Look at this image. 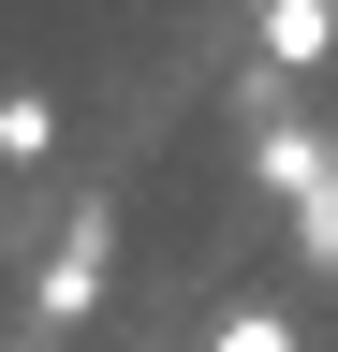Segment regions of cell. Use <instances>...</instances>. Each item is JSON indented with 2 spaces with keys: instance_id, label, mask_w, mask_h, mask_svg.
Returning a JSON list of instances; mask_svg holds the SVG:
<instances>
[{
  "instance_id": "6da1fadb",
  "label": "cell",
  "mask_w": 338,
  "mask_h": 352,
  "mask_svg": "<svg viewBox=\"0 0 338 352\" xmlns=\"http://www.w3.org/2000/svg\"><path fill=\"white\" fill-rule=\"evenodd\" d=\"M103 279H118V206H74V220H59V250H45V294H30V308H45V323H89Z\"/></svg>"
},
{
  "instance_id": "7a4b0ae2",
  "label": "cell",
  "mask_w": 338,
  "mask_h": 352,
  "mask_svg": "<svg viewBox=\"0 0 338 352\" xmlns=\"http://www.w3.org/2000/svg\"><path fill=\"white\" fill-rule=\"evenodd\" d=\"M250 176H265L279 206H324V191H338V147H324L309 118H265V147H250Z\"/></svg>"
},
{
  "instance_id": "3957f363",
  "label": "cell",
  "mask_w": 338,
  "mask_h": 352,
  "mask_svg": "<svg viewBox=\"0 0 338 352\" xmlns=\"http://www.w3.org/2000/svg\"><path fill=\"white\" fill-rule=\"evenodd\" d=\"M250 30H265V59H279V74H309L324 44H338V0H279V15H250Z\"/></svg>"
},
{
  "instance_id": "277c9868",
  "label": "cell",
  "mask_w": 338,
  "mask_h": 352,
  "mask_svg": "<svg viewBox=\"0 0 338 352\" xmlns=\"http://www.w3.org/2000/svg\"><path fill=\"white\" fill-rule=\"evenodd\" d=\"M59 147V103H45V88H0V162H45Z\"/></svg>"
},
{
  "instance_id": "5b68a950",
  "label": "cell",
  "mask_w": 338,
  "mask_h": 352,
  "mask_svg": "<svg viewBox=\"0 0 338 352\" xmlns=\"http://www.w3.org/2000/svg\"><path fill=\"white\" fill-rule=\"evenodd\" d=\"M206 352H294V308H221V338Z\"/></svg>"
},
{
  "instance_id": "8992f818",
  "label": "cell",
  "mask_w": 338,
  "mask_h": 352,
  "mask_svg": "<svg viewBox=\"0 0 338 352\" xmlns=\"http://www.w3.org/2000/svg\"><path fill=\"white\" fill-rule=\"evenodd\" d=\"M294 250H309V279H338V191H324V206H294Z\"/></svg>"
},
{
  "instance_id": "52a82bcc",
  "label": "cell",
  "mask_w": 338,
  "mask_h": 352,
  "mask_svg": "<svg viewBox=\"0 0 338 352\" xmlns=\"http://www.w3.org/2000/svg\"><path fill=\"white\" fill-rule=\"evenodd\" d=\"M250 15H279V0H250Z\"/></svg>"
}]
</instances>
